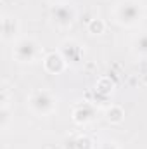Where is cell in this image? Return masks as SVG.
Returning a JSON list of instances; mask_svg holds the SVG:
<instances>
[{"label":"cell","mask_w":147,"mask_h":149,"mask_svg":"<svg viewBox=\"0 0 147 149\" xmlns=\"http://www.w3.org/2000/svg\"><path fill=\"white\" fill-rule=\"evenodd\" d=\"M112 17L119 26L133 28L144 19V5L137 0H125L116 5Z\"/></svg>","instance_id":"1"},{"label":"cell","mask_w":147,"mask_h":149,"mask_svg":"<svg viewBox=\"0 0 147 149\" xmlns=\"http://www.w3.org/2000/svg\"><path fill=\"white\" fill-rule=\"evenodd\" d=\"M12 57L19 64H33L42 57V47L33 37H19L12 43Z\"/></svg>","instance_id":"2"},{"label":"cell","mask_w":147,"mask_h":149,"mask_svg":"<svg viewBox=\"0 0 147 149\" xmlns=\"http://www.w3.org/2000/svg\"><path fill=\"white\" fill-rule=\"evenodd\" d=\"M28 109L37 116H50L57 109V99L49 90H33L26 99Z\"/></svg>","instance_id":"3"},{"label":"cell","mask_w":147,"mask_h":149,"mask_svg":"<svg viewBox=\"0 0 147 149\" xmlns=\"http://www.w3.org/2000/svg\"><path fill=\"white\" fill-rule=\"evenodd\" d=\"M50 19L52 23L61 28V30H68L71 28L76 21V10H74L73 5L69 3H59V5H54L52 10H50Z\"/></svg>","instance_id":"4"},{"label":"cell","mask_w":147,"mask_h":149,"mask_svg":"<svg viewBox=\"0 0 147 149\" xmlns=\"http://www.w3.org/2000/svg\"><path fill=\"white\" fill-rule=\"evenodd\" d=\"M95 116H97V108L90 101L78 102L71 111V120L76 125H88L95 120Z\"/></svg>","instance_id":"5"},{"label":"cell","mask_w":147,"mask_h":149,"mask_svg":"<svg viewBox=\"0 0 147 149\" xmlns=\"http://www.w3.org/2000/svg\"><path fill=\"white\" fill-rule=\"evenodd\" d=\"M42 61H43V68H45V71H47V73H50V74L64 73V71H66V68L69 66L59 50H52V52L45 54Z\"/></svg>","instance_id":"6"},{"label":"cell","mask_w":147,"mask_h":149,"mask_svg":"<svg viewBox=\"0 0 147 149\" xmlns=\"http://www.w3.org/2000/svg\"><path fill=\"white\" fill-rule=\"evenodd\" d=\"M59 52L62 54L68 64H76L83 57V47L76 40H64L59 47Z\"/></svg>","instance_id":"7"},{"label":"cell","mask_w":147,"mask_h":149,"mask_svg":"<svg viewBox=\"0 0 147 149\" xmlns=\"http://www.w3.org/2000/svg\"><path fill=\"white\" fill-rule=\"evenodd\" d=\"M19 31H21V24H19L17 17L3 14V17H2V40L14 43L19 38Z\"/></svg>","instance_id":"8"},{"label":"cell","mask_w":147,"mask_h":149,"mask_svg":"<svg viewBox=\"0 0 147 149\" xmlns=\"http://www.w3.org/2000/svg\"><path fill=\"white\" fill-rule=\"evenodd\" d=\"M132 52H133L135 57L147 59V31H142V33H139L137 37L133 38Z\"/></svg>","instance_id":"9"},{"label":"cell","mask_w":147,"mask_h":149,"mask_svg":"<svg viewBox=\"0 0 147 149\" xmlns=\"http://www.w3.org/2000/svg\"><path fill=\"white\" fill-rule=\"evenodd\" d=\"M106 120L109 123H112V125L123 123V120H125V109L121 106H118V104H111L109 108L106 109Z\"/></svg>","instance_id":"10"},{"label":"cell","mask_w":147,"mask_h":149,"mask_svg":"<svg viewBox=\"0 0 147 149\" xmlns=\"http://www.w3.org/2000/svg\"><path fill=\"white\" fill-rule=\"evenodd\" d=\"M87 31H88L90 35H94V37L102 35V33L106 31V23H104V19H101V17H94V19H90L88 24H87Z\"/></svg>","instance_id":"11"},{"label":"cell","mask_w":147,"mask_h":149,"mask_svg":"<svg viewBox=\"0 0 147 149\" xmlns=\"http://www.w3.org/2000/svg\"><path fill=\"white\" fill-rule=\"evenodd\" d=\"M74 149H95L94 141L88 135H76L74 137Z\"/></svg>","instance_id":"12"},{"label":"cell","mask_w":147,"mask_h":149,"mask_svg":"<svg viewBox=\"0 0 147 149\" xmlns=\"http://www.w3.org/2000/svg\"><path fill=\"white\" fill-rule=\"evenodd\" d=\"M109 81V76H104V78H101L99 81H97V85H95V92L97 94H102V95H107L112 92V88H114V83H109V85H106Z\"/></svg>","instance_id":"13"},{"label":"cell","mask_w":147,"mask_h":149,"mask_svg":"<svg viewBox=\"0 0 147 149\" xmlns=\"http://www.w3.org/2000/svg\"><path fill=\"white\" fill-rule=\"evenodd\" d=\"M10 121V106H0V127L2 130H7Z\"/></svg>","instance_id":"14"},{"label":"cell","mask_w":147,"mask_h":149,"mask_svg":"<svg viewBox=\"0 0 147 149\" xmlns=\"http://www.w3.org/2000/svg\"><path fill=\"white\" fill-rule=\"evenodd\" d=\"M95 149H119V146H118L116 142H112V141H104V142L97 144Z\"/></svg>","instance_id":"15"},{"label":"cell","mask_w":147,"mask_h":149,"mask_svg":"<svg viewBox=\"0 0 147 149\" xmlns=\"http://www.w3.org/2000/svg\"><path fill=\"white\" fill-rule=\"evenodd\" d=\"M49 3H52V5H59V3H66V0H47Z\"/></svg>","instance_id":"16"}]
</instances>
